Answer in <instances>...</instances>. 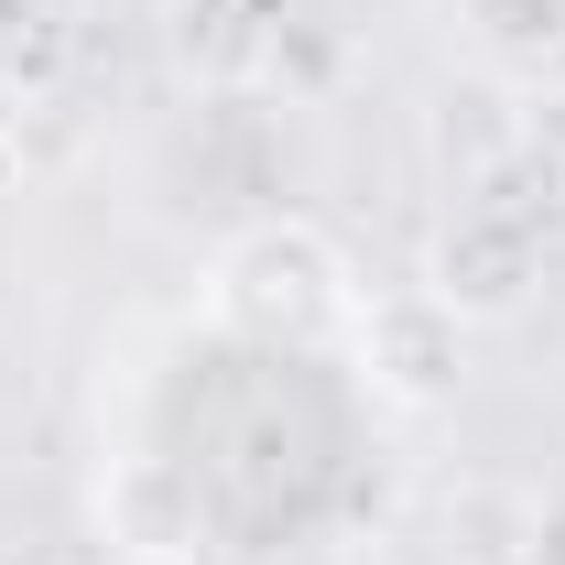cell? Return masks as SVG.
<instances>
[{
	"label": "cell",
	"mask_w": 565,
	"mask_h": 565,
	"mask_svg": "<svg viewBox=\"0 0 565 565\" xmlns=\"http://www.w3.org/2000/svg\"><path fill=\"white\" fill-rule=\"evenodd\" d=\"M207 305H217V327H239L262 349H316L327 327L359 316V282H349V250L316 217H262L217 250Z\"/></svg>",
	"instance_id": "obj_1"
},
{
	"label": "cell",
	"mask_w": 565,
	"mask_h": 565,
	"mask_svg": "<svg viewBox=\"0 0 565 565\" xmlns=\"http://www.w3.org/2000/svg\"><path fill=\"white\" fill-rule=\"evenodd\" d=\"M533 282H544V239H533V217H511V207H457L435 228V250H424V294H435L457 327L522 316Z\"/></svg>",
	"instance_id": "obj_2"
},
{
	"label": "cell",
	"mask_w": 565,
	"mask_h": 565,
	"mask_svg": "<svg viewBox=\"0 0 565 565\" xmlns=\"http://www.w3.org/2000/svg\"><path fill=\"white\" fill-rule=\"evenodd\" d=\"M359 338V370H370V392L381 403H403V414H424V403H446L457 392V370H468V327L424 294V282H403V294H370L349 316Z\"/></svg>",
	"instance_id": "obj_3"
},
{
	"label": "cell",
	"mask_w": 565,
	"mask_h": 565,
	"mask_svg": "<svg viewBox=\"0 0 565 565\" xmlns=\"http://www.w3.org/2000/svg\"><path fill=\"white\" fill-rule=\"evenodd\" d=\"M98 522H109V544L141 565H185L196 555V490L163 468V457H131L109 490H98Z\"/></svg>",
	"instance_id": "obj_4"
},
{
	"label": "cell",
	"mask_w": 565,
	"mask_h": 565,
	"mask_svg": "<svg viewBox=\"0 0 565 565\" xmlns=\"http://www.w3.org/2000/svg\"><path fill=\"white\" fill-rule=\"evenodd\" d=\"M163 55L196 87H228V76L262 66V0H163Z\"/></svg>",
	"instance_id": "obj_5"
},
{
	"label": "cell",
	"mask_w": 565,
	"mask_h": 565,
	"mask_svg": "<svg viewBox=\"0 0 565 565\" xmlns=\"http://www.w3.org/2000/svg\"><path fill=\"white\" fill-rule=\"evenodd\" d=\"M468 44L500 76H544L565 55V0H468Z\"/></svg>",
	"instance_id": "obj_6"
},
{
	"label": "cell",
	"mask_w": 565,
	"mask_h": 565,
	"mask_svg": "<svg viewBox=\"0 0 565 565\" xmlns=\"http://www.w3.org/2000/svg\"><path fill=\"white\" fill-rule=\"evenodd\" d=\"M533 565H565V500H555V511H533Z\"/></svg>",
	"instance_id": "obj_7"
},
{
	"label": "cell",
	"mask_w": 565,
	"mask_h": 565,
	"mask_svg": "<svg viewBox=\"0 0 565 565\" xmlns=\"http://www.w3.org/2000/svg\"><path fill=\"white\" fill-rule=\"evenodd\" d=\"M11 185H22V131L0 120V196H11Z\"/></svg>",
	"instance_id": "obj_8"
}]
</instances>
